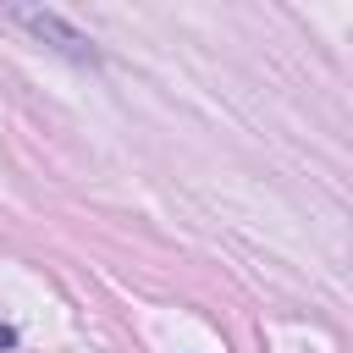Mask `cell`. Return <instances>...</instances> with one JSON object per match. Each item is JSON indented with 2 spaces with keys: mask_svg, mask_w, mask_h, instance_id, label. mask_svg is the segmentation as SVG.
Instances as JSON below:
<instances>
[{
  "mask_svg": "<svg viewBox=\"0 0 353 353\" xmlns=\"http://www.w3.org/2000/svg\"><path fill=\"white\" fill-rule=\"evenodd\" d=\"M6 17H11L17 28H28L44 50H55V55H66V61H77V66H99L94 39H88L72 17H61L55 6H6Z\"/></svg>",
  "mask_w": 353,
  "mask_h": 353,
  "instance_id": "obj_1",
  "label": "cell"
}]
</instances>
